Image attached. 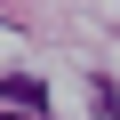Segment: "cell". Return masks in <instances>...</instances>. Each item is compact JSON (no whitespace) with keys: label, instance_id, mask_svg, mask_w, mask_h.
Wrapping results in <instances>:
<instances>
[{"label":"cell","instance_id":"6da1fadb","mask_svg":"<svg viewBox=\"0 0 120 120\" xmlns=\"http://www.w3.org/2000/svg\"><path fill=\"white\" fill-rule=\"evenodd\" d=\"M0 104H8V112H40L48 96H40V80H32V72H8V80H0Z\"/></svg>","mask_w":120,"mask_h":120}]
</instances>
